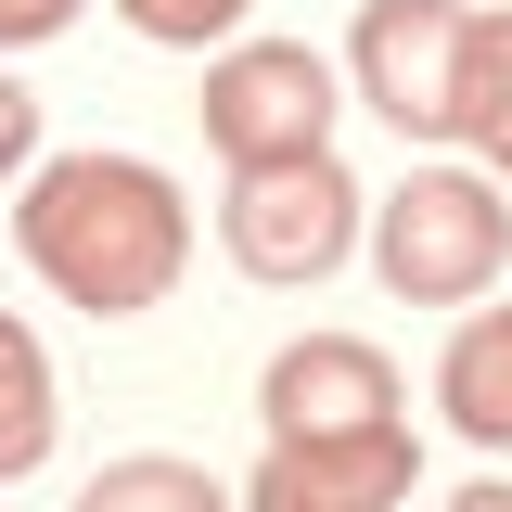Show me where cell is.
<instances>
[{"instance_id":"cell-1","label":"cell","mask_w":512,"mask_h":512,"mask_svg":"<svg viewBox=\"0 0 512 512\" xmlns=\"http://www.w3.org/2000/svg\"><path fill=\"white\" fill-rule=\"evenodd\" d=\"M13 244L26 269L52 282L64 308L90 320H141L167 308V282L192 269V205L167 167H141V154H52V167H26V205H13Z\"/></svg>"},{"instance_id":"cell-2","label":"cell","mask_w":512,"mask_h":512,"mask_svg":"<svg viewBox=\"0 0 512 512\" xmlns=\"http://www.w3.org/2000/svg\"><path fill=\"white\" fill-rule=\"evenodd\" d=\"M500 256H512V205L474 167H410L372 205V269L397 308H474L500 282Z\"/></svg>"},{"instance_id":"cell-3","label":"cell","mask_w":512,"mask_h":512,"mask_svg":"<svg viewBox=\"0 0 512 512\" xmlns=\"http://www.w3.org/2000/svg\"><path fill=\"white\" fill-rule=\"evenodd\" d=\"M218 244L244 282H333L346 244H359V180L333 167V141L320 154H282V167H231V205H218Z\"/></svg>"},{"instance_id":"cell-4","label":"cell","mask_w":512,"mask_h":512,"mask_svg":"<svg viewBox=\"0 0 512 512\" xmlns=\"http://www.w3.org/2000/svg\"><path fill=\"white\" fill-rule=\"evenodd\" d=\"M205 141L231 154V167H282V154H320L333 141V64L308 39H231V52L205 64Z\"/></svg>"},{"instance_id":"cell-5","label":"cell","mask_w":512,"mask_h":512,"mask_svg":"<svg viewBox=\"0 0 512 512\" xmlns=\"http://www.w3.org/2000/svg\"><path fill=\"white\" fill-rule=\"evenodd\" d=\"M410 423H346V436H269L231 512H410Z\"/></svg>"},{"instance_id":"cell-6","label":"cell","mask_w":512,"mask_h":512,"mask_svg":"<svg viewBox=\"0 0 512 512\" xmlns=\"http://www.w3.org/2000/svg\"><path fill=\"white\" fill-rule=\"evenodd\" d=\"M448 64H461V0H359L346 77L397 141H448Z\"/></svg>"},{"instance_id":"cell-7","label":"cell","mask_w":512,"mask_h":512,"mask_svg":"<svg viewBox=\"0 0 512 512\" xmlns=\"http://www.w3.org/2000/svg\"><path fill=\"white\" fill-rule=\"evenodd\" d=\"M256 423L269 436H346V423H410V397H397V359L372 333H295L256 372Z\"/></svg>"},{"instance_id":"cell-8","label":"cell","mask_w":512,"mask_h":512,"mask_svg":"<svg viewBox=\"0 0 512 512\" xmlns=\"http://www.w3.org/2000/svg\"><path fill=\"white\" fill-rule=\"evenodd\" d=\"M436 410H448L474 448H512V308H474L461 333H448V359H436Z\"/></svg>"},{"instance_id":"cell-9","label":"cell","mask_w":512,"mask_h":512,"mask_svg":"<svg viewBox=\"0 0 512 512\" xmlns=\"http://www.w3.org/2000/svg\"><path fill=\"white\" fill-rule=\"evenodd\" d=\"M448 141H474L512 167V13H461V64H448Z\"/></svg>"},{"instance_id":"cell-10","label":"cell","mask_w":512,"mask_h":512,"mask_svg":"<svg viewBox=\"0 0 512 512\" xmlns=\"http://www.w3.org/2000/svg\"><path fill=\"white\" fill-rule=\"evenodd\" d=\"M52 423H64V410H52V346L0 308V487L52 461Z\"/></svg>"},{"instance_id":"cell-11","label":"cell","mask_w":512,"mask_h":512,"mask_svg":"<svg viewBox=\"0 0 512 512\" xmlns=\"http://www.w3.org/2000/svg\"><path fill=\"white\" fill-rule=\"evenodd\" d=\"M77 512H231V487H218L205 461H167V448H128V461H103V474L77 487Z\"/></svg>"},{"instance_id":"cell-12","label":"cell","mask_w":512,"mask_h":512,"mask_svg":"<svg viewBox=\"0 0 512 512\" xmlns=\"http://www.w3.org/2000/svg\"><path fill=\"white\" fill-rule=\"evenodd\" d=\"M128 26H141V39H167V52H205V39H231V26H244L256 0H116Z\"/></svg>"},{"instance_id":"cell-13","label":"cell","mask_w":512,"mask_h":512,"mask_svg":"<svg viewBox=\"0 0 512 512\" xmlns=\"http://www.w3.org/2000/svg\"><path fill=\"white\" fill-rule=\"evenodd\" d=\"M64 26H77V0H0V52H39Z\"/></svg>"},{"instance_id":"cell-14","label":"cell","mask_w":512,"mask_h":512,"mask_svg":"<svg viewBox=\"0 0 512 512\" xmlns=\"http://www.w3.org/2000/svg\"><path fill=\"white\" fill-rule=\"evenodd\" d=\"M26 154H39V103H26V90H13V77H0V180H13V167H26Z\"/></svg>"},{"instance_id":"cell-15","label":"cell","mask_w":512,"mask_h":512,"mask_svg":"<svg viewBox=\"0 0 512 512\" xmlns=\"http://www.w3.org/2000/svg\"><path fill=\"white\" fill-rule=\"evenodd\" d=\"M448 512H512V487H500V474H487V487H461V500H448Z\"/></svg>"}]
</instances>
